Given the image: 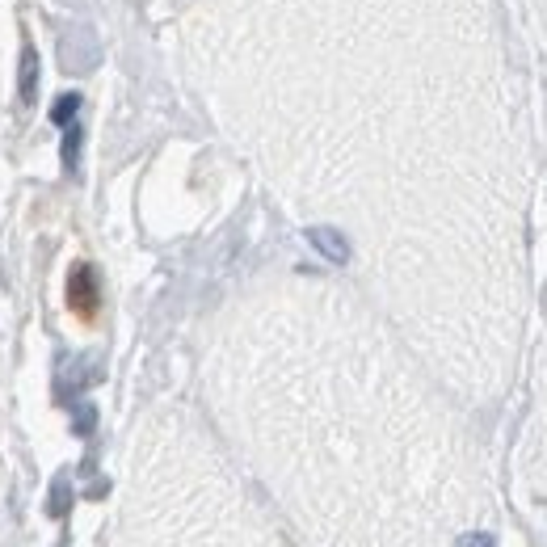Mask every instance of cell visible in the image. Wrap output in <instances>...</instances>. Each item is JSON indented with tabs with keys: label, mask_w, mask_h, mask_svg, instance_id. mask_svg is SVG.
<instances>
[{
	"label": "cell",
	"mask_w": 547,
	"mask_h": 547,
	"mask_svg": "<svg viewBox=\"0 0 547 547\" xmlns=\"http://www.w3.org/2000/svg\"><path fill=\"white\" fill-rule=\"evenodd\" d=\"M34 72H38L34 51L26 47V55H22V101H34Z\"/></svg>",
	"instance_id": "obj_2"
},
{
	"label": "cell",
	"mask_w": 547,
	"mask_h": 547,
	"mask_svg": "<svg viewBox=\"0 0 547 547\" xmlns=\"http://www.w3.org/2000/svg\"><path fill=\"white\" fill-rule=\"evenodd\" d=\"M76 106H80V101H76L72 93H68V97H59V101H55V114H51V118H55L59 127H72V114H76Z\"/></svg>",
	"instance_id": "obj_3"
},
{
	"label": "cell",
	"mask_w": 547,
	"mask_h": 547,
	"mask_svg": "<svg viewBox=\"0 0 547 547\" xmlns=\"http://www.w3.org/2000/svg\"><path fill=\"white\" fill-rule=\"evenodd\" d=\"M308 240H312V245H316L324 257H329V261H346V257H350L346 236L333 232V228H312V232H308Z\"/></svg>",
	"instance_id": "obj_1"
}]
</instances>
